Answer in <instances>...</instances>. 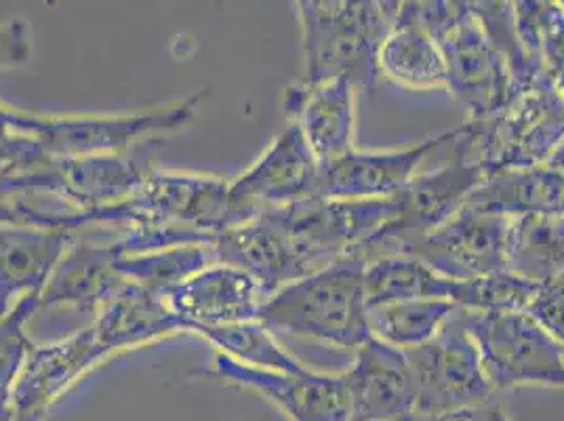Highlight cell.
Segmentation results:
<instances>
[{
	"label": "cell",
	"instance_id": "1",
	"mask_svg": "<svg viewBox=\"0 0 564 421\" xmlns=\"http://www.w3.org/2000/svg\"><path fill=\"white\" fill-rule=\"evenodd\" d=\"M89 224H118L122 256H140L171 247L205 245L235 228L230 182L213 175L152 171L124 203L89 215Z\"/></svg>",
	"mask_w": 564,
	"mask_h": 421
},
{
	"label": "cell",
	"instance_id": "2",
	"mask_svg": "<svg viewBox=\"0 0 564 421\" xmlns=\"http://www.w3.org/2000/svg\"><path fill=\"white\" fill-rule=\"evenodd\" d=\"M400 2L302 0L297 2L304 87L346 76L358 91H373L377 57L397 20Z\"/></svg>",
	"mask_w": 564,
	"mask_h": 421
},
{
	"label": "cell",
	"instance_id": "3",
	"mask_svg": "<svg viewBox=\"0 0 564 421\" xmlns=\"http://www.w3.org/2000/svg\"><path fill=\"white\" fill-rule=\"evenodd\" d=\"M365 259L346 258L284 284L261 305L259 323L272 333L356 352L373 335L365 298Z\"/></svg>",
	"mask_w": 564,
	"mask_h": 421
},
{
	"label": "cell",
	"instance_id": "4",
	"mask_svg": "<svg viewBox=\"0 0 564 421\" xmlns=\"http://www.w3.org/2000/svg\"><path fill=\"white\" fill-rule=\"evenodd\" d=\"M417 20L436 41L447 68V91L468 112L485 120L499 112L514 91V78L471 2H411Z\"/></svg>",
	"mask_w": 564,
	"mask_h": 421
},
{
	"label": "cell",
	"instance_id": "5",
	"mask_svg": "<svg viewBox=\"0 0 564 421\" xmlns=\"http://www.w3.org/2000/svg\"><path fill=\"white\" fill-rule=\"evenodd\" d=\"M200 101L203 94H192L150 112L118 117H41L13 108V125L32 141L43 166L68 159L129 154L141 141L186 129L196 118Z\"/></svg>",
	"mask_w": 564,
	"mask_h": 421
},
{
	"label": "cell",
	"instance_id": "6",
	"mask_svg": "<svg viewBox=\"0 0 564 421\" xmlns=\"http://www.w3.org/2000/svg\"><path fill=\"white\" fill-rule=\"evenodd\" d=\"M489 177L468 150L466 122L459 125L438 164L423 169L394 196L399 203L394 219L367 242L360 258L369 261L379 256H404L422 236L464 209Z\"/></svg>",
	"mask_w": 564,
	"mask_h": 421
},
{
	"label": "cell",
	"instance_id": "7",
	"mask_svg": "<svg viewBox=\"0 0 564 421\" xmlns=\"http://www.w3.org/2000/svg\"><path fill=\"white\" fill-rule=\"evenodd\" d=\"M466 138L489 175L541 166L564 141V95L554 80H541L512 95L494 117L468 120Z\"/></svg>",
	"mask_w": 564,
	"mask_h": 421
},
{
	"label": "cell",
	"instance_id": "8",
	"mask_svg": "<svg viewBox=\"0 0 564 421\" xmlns=\"http://www.w3.org/2000/svg\"><path fill=\"white\" fill-rule=\"evenodd\" d=\"M462 316L495 392L520 386L564 388L563 346L529 312L462 310Z\"/></svg>",
	"mask_w": 564,
	"mask_h": 421
},
{
	"label": "cell",
	"instance_id": "9",
	"mask_svg": "<svg viewBox=\"0 0 564 421\" xmlns=\"http://www.w3.org/2000/svg\"><path fill=\"white\" fill-rule=\"evenodd\" d=\"M404 354L415 388L413 418L434 420L494 400V386L464 325L462 310L432 342Z\"/></svg>",
	"mask_w": 564,
	"mask_h": 421
},
{
	"label": "cell",
	"instance_id": "10",
	"mask_svg": "<svg viewBox=\"0 0 564 421\" xmlns=\"http://www.w3.org/2000/svg\"><path fill=\"white\" fill-rule=\"evenodd\" d=\"M150 173L152 169L131 154H104L55 161L9 177L34 198H47L85 215L89 226L91 213L129 201Z\"/></svg>",
	"mask_w": 564,
	"mask_h": 421
},
{
	"label": "cell",
	"instance_id": "11",
	"mask_svg": "<svg viewBox=\"0 0 564 421\" xmlns=\"http://www.w3.org/2000/svg\"><path fill=\"white\" fill-rule=\"evenodd\" d=\"M318 169L297 122L289 120L265 152L235 182L230 205L240 226L263 210L282 209L316 194Z\"/></svg>",
	"mask_w": 564,
	"mask_h": 421
},
{
	"label": "cell",
	"instance_id": "12",
	"mask_svg": "<svg viewBox=\"0 0 564 421\" xmlns=\"http://www.w3.org/2000/svg\"><path fill=\"white\" fill-rule=\"evenodd\" d=\"M508 217L464 207L422 236L404 256L422 259L451 281L482 279L508 270Z\"/></svg>",
	"mask_w": 564,
	"mask_h": 421
},
{
	"label": "cell",
	"instance_id": "13",
	"mask_svg": "<svg viewBox=\"0 0 564 421\" xmlns=\"http://www.w3.org/2000/svg\"><path fill=\"white\" fill-rule=\"evenodd\" d=\"M455 131L457 127L402 150L362 152L354 148L341 159L321 164L316 196L344 201L392 198L422 173L432 156H441L447 150Z\"/></svg>",
	"mask_w": 564,
	"mask_h": 421
},
{
	"label": "cell",
	"instance_id": "14",
	"mask_svg": "<svg viewBox=\"0 0 564 421\" xmlns=\"http://www.w3.org/2000/svg\"><path fill=\"white\" fill-rule=\"evenodd\" d=\"M207 374L249 388L272 400L293 421H350V397L344 374H279L236 363L215 354Z\"/></svg>",
	"mask_w": 564,
	"mask_h": 421
},
{
	"label": "cell",
	"instance_id": "15",
	"mask_svg": "<svg viewBox=\"0 0 564 421\" xmlns=\"http://www.w3.org/2000/svg\"><path fill=\"white\" fill-rule=\"evenodd\" d=\"M186 331L258 321L268 293L258 279L235 266L212 261L165 295Z\"/></svg>",
	"mask_w": 564,
	"mask_h": 421
},
{
	"label": "cell",
	"instance_id": "16",
	"mask_svg": "<svg viewBox=\"0 0 564 421\" xmlns=\"http://www.w3.org/2000/svg\"><path fill=\"white\" fill-rule=\"evenodd\" d=\"M344 371L350 397V421H402L413 418L415 388L404 350L371 337L354 352Z\"/></svg>",
	"mask_w": 564,
	"mask_h": 421
},
{
	"label": "cell",
	"instance_id": "17",
	"mask_svg": "<svg viewBox=\"0 0 564 421\" xmlns=\"http://www.w3.org/2000/svg\"><path fill=\"white\" fill-rule=\"evenodd\" d=\"M356 87L346 78H333L316 87L291 85L282 95L289 120L297 122L318 164L352 152L356 140Z\"/></svg>",
	"mask_w": 564,
	"mask_h": 421
},
{
	"label": "cell",
	"instance_id": "18",
	"mask_svg": "<svg viewBox=\"0 0 564 421\" xmlns=\"http://www.w3.org/2000/svg\"><path fill=\"white\" fill-rule=\"evenodd\" d=\"M106 358L110 356L91 325L48 346H34L11 395L15 413L39 420L55 398Z\"/></svg>",
	"mask_w": 564,
	"mask_h": 421
},
{
	"label": "cell",
	"instance_id": "19",
	"mask_svg": "<svg viewBox=\"0 0 564 421\" xmlns=\"http://www.w3.org/2000/svg\"><path fill=\"white\" fill-rule=\"evenodd\" d=\"M117 242H72L53 270L39 307H72L97 316L127 287Z\"/></svg>",
	"mask_w": 564,
	"mask_h": 421
},
{
	"label": "cell",
	"instance_id": "20",
	"mask_svg": "<svg viewBox=\"0 0 564 421\" xmlns=\"http://www.w3.org/2000/svg\"><path fill=\"white\" fill-rule=\"evenodd\" d=\"M74 233L30 226L0 228V321L28 295H41Z\"/></svg>",
	"mask_w": 564,
	"mask_h": 421
},
{
	"label": "cell",
	"instance_id": "21",
	"mask_svg": "<svg viewBox=\"0 0 564 421\" xmlns=\"http://www.w3.org/2000/svg\"><path fill=\"white\" fill-rule=\"evenodd\" d=\"M91 327L108 356L186 331L184 321L171 310L163 295L135 282H127L117 298L95 316Z\"/></svg>",
	"mask_w": 564,
	"mask_h": 421
},
{
	"label": "cell",
	"instance_id": "22",
	"mask_svg": "<svg viewBox=\"0 0 564 421\" xmlns=\"http://www.w3.org/2000/svg\"><path fill=\"white\" fill-rule=\"evenodd\" d=\"M377 68L379 78L409 91H447L443 53L417 20L411 2H400L397 20L379 48Z\"/></svg>",
	"mask_w": 564,
	"mask_h": 421
},
{
	"label": "cell",
	"instance_id": "23",
	"mask_svg": "<svg viewBox=\"0 0 564 421\" xmlns=\"http://www.w3.org/2000/svg\"><path fill=\"white\" fill-rule=\"evenodd\" d=\"M466 207L508 219L524 215H564V177L547 164L501 171L471 194Z\"/></svg>",
	"mask_w": 564,
	"mask_h": 421
},
{
	"label": "cell",
	"instance_id": "24",
	"mask_svg": "<svg viewBox=\"0 0 564 421\" xmlns=\"http://www.w3.org/2000/svg\"><path fill=\"white\" fill-rule=\"evenodd\" d=\"M451 281L413 256H379L365 263V298L369 307L411 300H451Z\"/></svg>",
	"mask_w": 564,
	"mask_h": 421
},
{
	"label": "cell",
	"instance_id": "25",
	"mask_svg": "<svg viewBox=\"0 0 564 421\" xmlns=\"http://www.w3.org/2000/svg\"><path fill=\"white\" fill-rule=\"evenodd\" d=\"M508 270L540 287L564 274V215H524L512 219Z\"/></svg>",
	"mask_w": 564,
	"mask_h": 421
},
{
	"label": "cell",
	"instance_id": "26",
	"mask_svg": "<svg viewBox=\"0 0 564 421\" xmlns=\"http://www.w3.org/2000/svg\"><path fill=\"white\" fill-rule=\"evenodd\" d=\"M462 307L451 300H411L369 307L371 335L399 350L432 342Z\"/></svg>",
	"mask_w": 564,
	"mask_h": 421
},
{
	"label": "cell",
	"instance_id": "27",
	"mask_svg": "<svg viewBox=\"0 0 564 421\" xmlns=\"http://www.w3.org/2000/svg\"><path fill=\"white\" fill-rule=\"evenodd\" d=\"M212 342L219 354H226L236 363L263 371L279 374H304L306 365H302L295 356L282 348L274 333L259 321L235 323L224 327H205L194 331Z\"/></svg>",
	"mask_w": 564,
	"mask_h": 421
},
{
	"label": "cell",
	"instance_id": "28",
	"mask_svg": "<svg viewBox=\"0 0 564 421\" xmlns=\"http://www.w3.org/2000/svg\"><path fill=\"white\" fill-rule=\"evenodd\" d=\"M514 24L529 66L535 74L552 78L564 57L563 2H514Z\"/></svg>",
	"mask_w": 564,
	"mask_h": 421
},
{
	"label": "cell",
	"instance_id": "29",
	"mask_svg": "<svg viewBox=\"0 0 564 421\" xmlns=\"http://www.w3.org/2000/svg\"><path fill=\"white\" fill-rule=\"evenodd\" d=\"M212 261L209 247L186 245L140 256H122L118 261V270L127 281L135 282L143 289L165 298L173 289L192 279L196 272L207 268Z\"/></svg>",
	"mask_w": 564,
	"mask_h": 421
},
{
	"label": "cell",
	"instance_id": "30",
	"mask_svg": "<svg viewBox=\"0 0 564 421\" xmlns=\"http://www.w3.org/2000/svg\"><path fill=\"white\" fill-rule=\"evenodd\" d=\"M540 293V284L510 270L482 279L457 282L453 302L468 312H527Z\"/></svg>",
	"mask_w": 564,
	"mask_h": 421
},
{
	"label": "cell",
	"instance_id": "31",
	"mask_svg": "<svg viewBox=\"0 0 564 421\" xmlns=\"http://www.w3.org/2000/svg\"><path fill=\"white\" fill-rule=\"evenodd\" d=\"M4 226H30L76 233L85 228L80 213L64 207H43L39 198L15 186L9 175H0V228Z\"/></svg>",
	"mask_w": 564,
	"mask_h": 421
},
{
	"label": "cell",
	"instance_id": "32",
	"mask_svg": "<svg viewBox=\"0 0 564 421\" xmlns=\"http://www.w3.org/2000/svg\"><path fill=\"white\" fill-rule=\"evenodd\" d=\"M41 295H28L0 321V398H11L13 388L34 350L28 323L39 312Z\"/></svg>",
	"mask_w": 564,
	"mask_h": 421
},
{
	"label": "cell",
	"instance_id": "33",
	"mask_svg": "<svg viewBox=\"0 0 564 421\" xmlns=\"http://www.w3.org/2000/svg\"><path fill=\"white\" fill-rule=\"evenodd\" d=\"M564 350V274L541 284L538 298L527 310Z\"/></svg>",
	"mask_w": 564,
	"mask_h": 421
},
{
	"label": "cell",
	"instance_id": "34",
	"mask_svg": "<svg viewBox=\"0 0 564 421\" xmlns=\"http://www.w3.org/2000/svg\"><path fill=\"white\" fill-rule=\"evenodd\" d=\"M32 53L30 28L24 20L0 24V72L25 64Z\"/></svg>",
	"mask_w": 564,
	"mask_h": 421
},
{
	"label": "cell",
	"instance_id": "35",
	"mask_svg": "<svg viewBox=\"0 0 564 421\" xmlns=\"http://www.w3.org/2000/svg\"><path fill=\"white\" fill-rule=\"evenodd\" d=\"M15 420V407L11 398H0V421Z\"/></svg>",
	"mask_w": 564,
	"mask_h": 421
},
{
	"label": "cell",
	"instance_id": "36",
	"mask_svg": "<svg viewBox=\"0 0 564 421\" xmlns=\"http://www.w3.org/2000/svg\"><path fill=\"white\" fill-rule=\"evenodd\" d=\"M547 166H552L554 171H558L564 177V141L558 145V150L552 154V159L547 161Z\"/></svg>",
	"mask_w": 564,
	"mask_h": 421
},
{
	"label": "cell",
	"instance_id": "37",
	"mask_svg": "<svg viewBox=\"0 0 564 421\" xmlns=\"http://www.w3.org/2000/svg\"><path fill=\"white\" fill-rule=\"evenodd\" d=\"M487 413H489V421H508V418L503 415V407H499L495 402H489Z\"/></svg>",
	"mask_w": 564,
	"mask_h": 421
},
{
	"label": "cell",
	"instance_id": "38",
	"mask_svg": "<svg viewBox=\"0 0 564 421\" xmlns=\"http://www.w3.org/2000/svg\"><path fill=\"white\" fill-rule=\"evenodd\" d=\"M552 80H554V85L558 87V91L564 95V57L563 62L558 64V68L552 74Z\"/></svg>",
	"mask_w": 564,
	"mask_h": 421
},
{
	"label": "cell",
	"instance_id": "39",
	"mask_svg": "<svg viewBox=\"0 0 564 421\" xmlns=\"http://www.w3.org/2000/svg\"><path fill=\"white\" fill-rule=\"evenodd\" d=\"M402 421H409V420H402Z\"/></svg>",
	"mask_w": 564,
	"mask_h": 421
}]
</instances>
